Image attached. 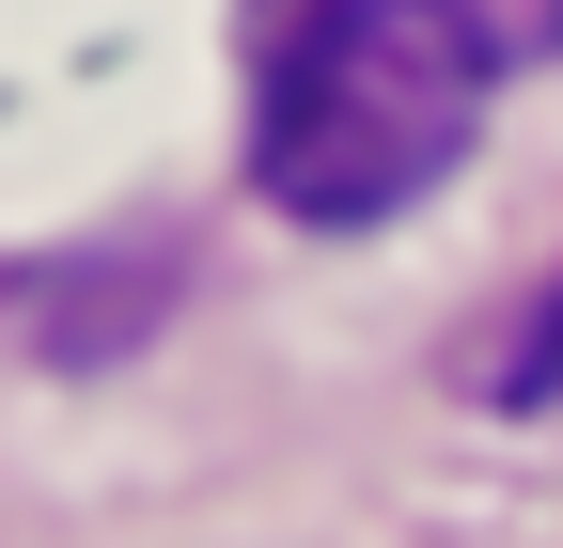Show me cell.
<instances>
[{
	"instance_id": "obj_1",
	"label": "cell",
	"mask_w": 563,
	"mask_h": 548,
	"mask_svg": "<svg viewBox=\"0 0 563 548\" xmlns=\"http://www.w3.org/2000/svg\"><path fill=\"white\" fill-rule=\"evenodd\" d=\"M501 47L470 0H298L251 95V188L313 235H376L470 157Z\"/></svg>"
},
{
	"instance_id": "obj_2",
	"label": "cell",
	"mask_w": 563,
	"mask_h": 548,
	"mask_svg": "<svg viewBox=\"0 0 563 548\" xmlns=\"http://www.w3.org/2000/svg\"><path fill=\"white\" fill-rule=\"evenodd\" d=\"M470 407H563V266L470 346Z\"/></svg>"
},
{
	"instance_id": "obj_3",
	"label": "cell",
	"mask_w": 563,
	"mask_h": 548,
	"mask_svg": "<svg viewBox=\"0 0 563 548\" xmlns=\"http://www.w3.org/2000/svg\"><path fill=\"white\" fill-rule=\"evenodd\" d=\"M470 17H485V47H501V63H517V47H563V0H470Z\"/></svg>"
}]
</instances>
